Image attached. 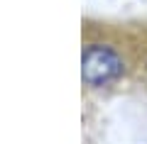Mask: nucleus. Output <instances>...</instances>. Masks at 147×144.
Listing matches in <instances>:
<instances>
[{
	"instance_id": "1",
	"label": "nucleus",
	"mask_w": 147,
	"mask_h": 144,
	"mask_svg": "<svg viewBox=\"0 0 147 144\" xmlns=\"http://www.w3.org/2000/svg\"><path fill=\"white\" fill-rule=\"evenodd\" d=\"M123 73V61L113 49L100 44L86 46L81 59V76L88 86H108Z\"/></svg>"
}]
</instances>
